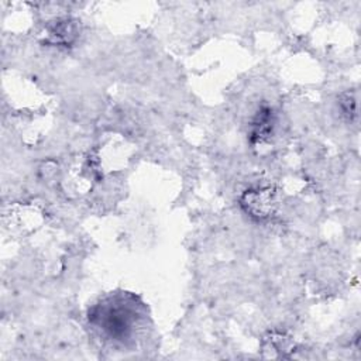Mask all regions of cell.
Listing matches in <instances>:
<instances>
[{"label": "cell", "instance_id": "6da1fadb", "mask_svg": "<svg viewBox=\"0 0 361 361\" xmlns=\"http://www.w3.org/2000/svg\"><path fill=\"white\" fill-rule=\"evenodd\" d=\"M147 316L140 299L128 292L109 293L87 310L89 323L104 337L126 341L142 327Z\"/></svg>", "mask_w": 361, "mask_h": 361}, {"label": "cell", "instance_id": "7a4b0ae2", "mask_svg": "<svg viewBox=\"0 0 361 361\" xmlns=\"http://www.w3.org/2000/svg\"><path fill=\"white\" fill-rule=\"evenodd\" d=\"M278 193L272 185L258 183L243 192L240 196L241 209L255 220H268L278 210Z\"/></svg>", "mask_w": 361, "mask_h": 361}, {"label": "cell", "instance_id": "3957f363", "mask_svg": "<svg viewBox=\"0 0 361 361\" xmlns=\"http://www.w3.org/2000/svg\"><path fill=\"white\" fill-rule=\"evenodd\" d=\"M275 127V113L269 106H261L250 124V142L261 144L265 142Z\"/></svg>", "mask_w": 361, "mask_h": 361}, {"label": "cell", "instance_id": "277c9868", "mask_svg": "<svg viewBox=\"0 0 361 361\" xmlns=\"http://www.w3.org/2000/svg\"><path fill=\"white\" fill-rule=\"evenodd\" d=\"M79 35V24L71 17H63L52 21L48 25V41L55 45L68 47Z\"/></svg>", "mask_w": 361, "mask_h": 361}, {"label": "cell", "instance_id": "5b68a950", "mask_svg": "<svg viewBox=\"0 0 361 361\" xmlns=\"http://www.w3.org/2000/svg\"><path fill=\"white\" fill-rule=\"evenodd\" d=\"M340 106H341L344 114H347L348 117L355 113V102H354V99L350 94H344L343 96V99L340 102Z\"/></svg>", "mask_w": 361, "mask_h": 361}]
</instances>
